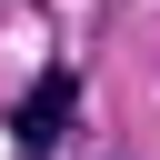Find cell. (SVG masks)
<instances>
[{"instance_id": "obj_1", "label": "cell", "mask_w": 160, "mask_h": 160, "mask_svg": "<svg viewBox=\"0 0 160 160\" xmlns=\"http://www.w3.org/2000/svg\"><path fill=\"white\" fill-rule=\"evenodd\" d=\"M70 100H80V80H70V70H40V90L20 100V150H50L60 120H70Z\"/></svg>"}]
</instances>
